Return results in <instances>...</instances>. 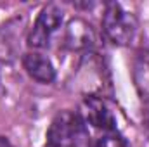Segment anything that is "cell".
<instances>
[{
  "label": "cell",
  "instance_id": "1",
  "mask_svg": "<svg viewBox=\"0 0 149 147\" xmlns=\"http://www.w3.org/2000/svg\"><path fill=\"white\" fill-rule=\"evenodd\" d=\"M45 147H92L90 132L78 111H59L45 133Z\"/></svg>",
  "mask_w": 149,
  "mask_h": 147
},
{
  "label": "cell",
  "instance_id": "2",
  "mask_svg": "<svg viewBox=\"0 0 149 147\" xmlns=\"http://www.w3.org/2000/svg\"><path fill=\"white\" fill-rule=\"evenodd\" d=\"M102 31L111 43L118 47H127L132 45V42L137 37L139 23L132 10L125 9L118 2H111L104 9Z\"/></svg>",
  "mask_w": 149,
  "mask_h": 147
},
{
  "label": "cell",
  "instance_id": "3",
  "mask_svg": "<svg viewBox=\"0 0 149 147\" xmlns=\"http://www.w3.org/2000/svg\"><path fill=\"white\" fill-rule=\"evenodd\" d=\"M64 24V10L56 3H47L33 23V28L28 35V45L33 50H42L50 45L52 37Z\"/></svg>",
  "mask_w": 149,
  "mask_h": 147
},
{
  "label": "cell",
  "instance_id": "4",
  "mask_svg": "<svg viewBox=\"0 0 149 147\" xmlns=\"http://www.w3.org/2000/svg\"><path fill=\"white\" fill-rule=\"evenodd\" d=\"M78 112L83 118V121L87 123V126L90 125L92 128L99 130L101 133L118 130L116 128V118H114L113 111L104 102V99H101L99 95H87V97H83Z\"/></svg>",
  "mask_w": 149,
  "mask_h": 147
},
{
  "label": "cell",
  "instance_id": "5",
  "mask_svg": "<svg viewBox=\"0 0 149 147\" xmlns=\"http://www.w3.org/2000/svg\"><path fill=\"white\" fill-rule=\"evenodd\" d=\"M94 31L92 26L81 19V17H73L64 31V45L66 49H70L71 52H81V50H88L94 45Z\"/></svg>",
  "mask_w": 149,
  "mask_h": 147
},
{
  "label": "cell",
  "instance_id": "6",
  "mask_svg": "<svg viewBox=\"0 0 149 147\" xmlns=\"http://www.w3.org/2000/svg\"><path fill=\"white\" fill-rule=\"evenodd\" d=\"M23 68L30 74V78H33L38 83L47 85V83L56 81V78H57V71H56L52 61L47 55L37 52V50L26 52L23 55Z\"/></svg>",
  "mask_w": 149,
  "mask_h": 147
},
{
  "label": "cell",
  "instance_id": "7",
  "mask_svg": "<svg viewBox=\"0 0 149 147\" xmlns=\"http://www.w3.org/2000/svg\"><path fill=\"white\" fill-rule=\"evenodd\" d=\"M132 78L139 97L149 101V50H142L137 54L134 61Z\"/></svg>",
  "mask_w": 149,
  "mask_h": 147
},
{
  "label": "cell",
  "instance_id": "8",
  "mask_svg": "<svg viewBox=\"0 0 149 147\" xmlns=\"http://www.w3.org/2000/svg\"><path fill=\"white\" fill-rule=\"evenodd\" d=\"M95 147H132V146L128 144V140L118 130H113V132L101 133L99 139L95 140Z\"/></svg>",
  "mask_w": 149,
  "mask_h": 147
}]
</instances>
